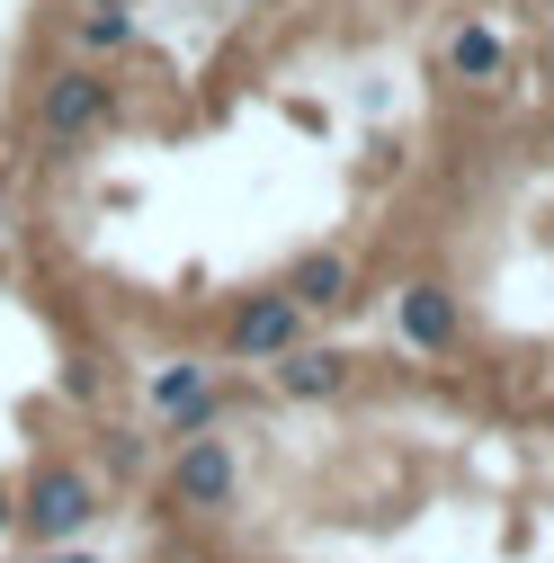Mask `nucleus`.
I'll list each match as a JSON object with an SVG mask.
<instances>
[{
	"label": "nucleus",
	"instance_id": "1",
	"mask_svg": "<svg viewBox=\"0 0 554 563\" xmlns=\"http://www.w3.org/2000/svg\"><path fill=\"white\" fill-rule=\"evenodd\" d=\"M19 510H27V528H36V537H81V528H90V510H99V492H90V474H81V465H45V474L27 483V501H19Z\"/></svg>",
	"mask_w": 554,
	"mask_h": 563
},
{
	"label": "nucleus",
	"instance_id": "2",
	"mask_svg": "<svg viewBox=\"0 0 554 563\" xmlns=\"http://www.w3.org/2000/svg\"><path fill=\"white\" fill-rule=\"evenodd\" d=\"M296 331H304V305H296V296H251V305L233 313L224 349H233V358H287Z\"/></svg>",
	"mask_w": 554,
	"mask_h": 563
},
{
	"label": "nucleus",
	"instance_id": "3",
	"mask_svg": "<svg viewBox=\"0 0 554 563\" xmlns=\"http://www.w3.org/2000/svg\"><path fill=\"white\" fill-rule=\"evenodd\" d=\"M233 474H242V465H233L224 439H188V448L170 456V492H179L188 510H224V501H233Z\"/></svg>",
	"mask_w": 554,
	"mask_h": 563
},
{
	"label": "nucleus",
	"instance_id": "4",
	"mask_svg": "<svg viewBox=\"0 0 554 563\" xmlns=\"http://www.w3.org/2000/svg\"><path fill=\"white\" fill-rule=\"evenodd\" d=\"M287 296H296L304 313L350 305V260H340V251H304V260H296V277H287Z\"/></svg>",
	"mask_w": 554,
	"mask_h": 563
},
{
	"label": "nucleus",
	"instance_id": "5",
	"mask_svg": "<svg viewBox=\"0 0 554 563\" xmlns=\"http://www.w3.org/2000/svg\"><path fill=\"white\" fill-rule=\"evenodd\" d=\"M402 340L411 349H447L456 340V296L447 287H402Z\"/></svg>",
	"mask_w": 554,
	"mask_h": 563
},
{
	"label": "nucleus",
	"instance_id": "6",
	"mask_svg": "<svg viewBox=\"0 0 554 563\" xmlns=\"http://www.w3.org/2000/svg\"><path fill=\"white\" fill-rule=\"evenodd\" d=\"M340 376H350V358H331V349H287V358H277V385H287L296 402L340 394Z\"/></svg>",
	"mask_w": 554,
	"mask_h": 563
},
{
	"label": "nucleus",
	"instance_id": "7",
	"mask_svg": "<svg viewBox=\"0 0 554 563\" xmlns=\"http://www.w3.org/2000/svg\"><path fill=\"white\" fill-rule=\"evenodd\" d=\"M99 108H108V90H99L90 73H73V81H54L45 125H54V134H81V125H99Z\"/></svg>",
	"mask_w": 554,
	"mask_h": 563
},
{
	"label": "nucleus",
	"instance_id": "8",
	"mask_svg": "<svg viewBox=\"0 0 554 563\" xmlns=\"http://www.w3.org/2000/svg\"><path fill=\"white\" fill-rule=\"evenodd\" d=\"M197 394H206V367H162L153 376V411H197Z\"/></svg>",
	"mask_w": 554,
	"mask_h": 563
},
{
	"label": "nucleus",
	"instance_id": "9",
	"mask_svg": "<svg viewBox=\"0 0 554 563\" xmlns=\"http://www.w3.org/2000/svg\"><path fill=\"white\" fill-rule=\"evenodd\" d=\"M0 528H10V501H0Z\"/></svg>",
	"mask_w": 554,
	"mask_h": 563
}]
</instances>
